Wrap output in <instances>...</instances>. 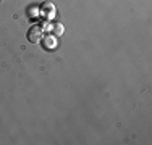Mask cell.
<instances>
[{"mask_svg":"<svg viewBox=\"0 0 152 145\" xmlns=\"http://www.w3.org/2000/svg\"><path fill=\"white\" fill-rule=\"evenodd\" d=\"M42 47H44L45 50H52V49H55L57 47V39H55V36H45V37H42Z\"/></svg>","mask_w":152,"mask_h":145,"instance_id":"cell-4","label":"cell"},{"mask_svg":"<svg viewBox=\"0 0 152 145\" xmlns=\"http://www.w3.org/2000/svg\"><path fill=\"white\" fill-rule=\"evenodd\" d=\"M41 13L44 14L47 20H52V18L55 16V5H53V3H50V2L42 3V7H41Z\"/></svg>","mask_w":152,"mask_h":145,"instance_id":"cell-3","label":"cell"},{"mask_svg":"<svg viewBox=\"0 0 152 145\" xmlns=\"http://www.w3.org/2000/svg\"><path fill=\"white\" fill-rule=\"evenodd\" d=\"M42 29H44V31H49V32H53L55 37H60V36L63 34V31H65L60 23H45Z\"/></svg>","mask_w":152,"mask_h":145,"instance_id":"cell-2","label":"cell"},{"mask_svg":"<svg viewBox=\"0 0 152 145\" xmlns=\"http://www.w3.org/2000/svg\"><path fill=\"white\" fill-rule=\"evenodd\" d=\"M26 37H28V41L32 42V44H39L42 41V37H44V29H42V26H39V24H32V26L28 29Z\"/></svg>","mask_w":152,"mask_h":145,"instance_id":"cell-1","label":"cell"}]
</instances>
